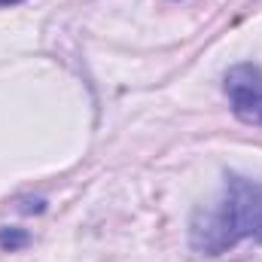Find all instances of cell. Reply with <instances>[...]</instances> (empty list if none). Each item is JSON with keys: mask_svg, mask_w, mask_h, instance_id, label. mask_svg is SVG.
<instances>
[{"mask_svg": "<svg viewBox=\"0 0 262 262\" xmlns=\"http://www.w3.org/2000/svg\"><path fill=\"white\" fill-rule=\"evenodd\" d=\"M244 238L262 244V183L229 174L223 195L192 220V247L220 256Z\"/></svg>", "mask_w": 262, "mask_h": 262, "instance_id": "cell-1", "label": "cell"}, {"mask_svg": "<svg viewBox=\"0 0 262 262\" xmlns=\"http://www.w3.org/2000/svg\"><path fill=\"white\" fill-rule=\"evenodd\" d=\"M223 89L229 95L232 113L244 125H262V67L259 64H235L226 73Z\"/></svg>", "mask_w": 262, "mask_h": 262, "instance_id": "cell-2", "label": "cell"}, {"mask_svg": "<svg viewBox=\"0 0 262 262\" xmlns=\"http://www.w3.org/2000/svg\"><path fill=\"white\" fill-rule=\"evenodd\" d=\"M25 241H28V235H18V232H6V229L0 232V244H3V247H9V250L21 247Z\"/></svg>", "mask_w": 262, "mask_h": 262, "instance_id": "cell-3", "label": "cell"}, {"mask_svg": "<svg viewBox=\"0 0 262 262\" xmlns=\"http://www.w3.org/2000/svg\"><path fill=\"white\" fill-rule=\"evenodd\" d=\"M12 3H21V0H0V6H12Z\"/></svg>", "mask_w": 262, "mask_h": 262, "instance_id": "cell-4", "label": "cell"}]
</instances>
